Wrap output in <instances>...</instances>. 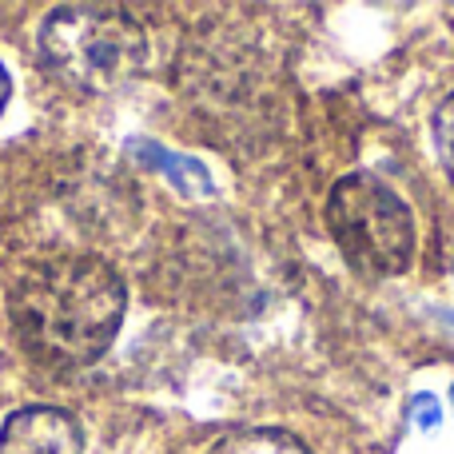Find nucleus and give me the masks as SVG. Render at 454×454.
<instances>
[{
	"instance_id": "f257e3e1",
	"label": "nucleus",
	"mask_w": 454,
	"mask_h": 454,
	"mask_svg": "<svg viewBox=\"0 0 454 454\" xmlns=\"http://www.w3.org/2000/svg\"><path fill=\"white\" fill-rule=\"evenodd\" d=\"M124 283L96 255H60L24 271L12 319L24 343L56 363H92L124 323Z\"/></svg>"
},
{
	"instance_id": "f03ea898",
	"label": "nucleus",
	"mask_w": 454,
	"mask_h": 454,
	"mask_svg": "<svg viewBox=\"0 0 454 454\" xmlns=\"http://www.w3.org/2000/svg\"><path fill=\"white\" fill-rule=\"evenodd\" d=\"M44 64L80 92H112L148 60V36L120 8L64 4L40 28Z\"/></svg>"
},
{
	"instance_id": "7ed1b4c3",
	"label": "nucleus",
	"mask_w": 454,
	"mask_h": 454,
	"mask_svg": "<svg viewBox=\"0 0 454 454\" xmlns=\"http://www.w3.org/2000/svg\"><path fill=\"white\" fill-rule=\"evenodd\" d=\"M327 227L347 263L371 279L407 271L415 255V220L407 204L375 176L355 172L331 188Z\"/></svg>"
},
{
	"instance_id": "20e7f679",
	"label": "nucleus",
	"mask_w": 454,
	"mask_h": 454,
	"mask_svg": "<svg viewBox=\"0 0 454 454\" xmlns=\"http://www.w3.org/2000/svg\"><path fill=\"white\" fill-rule=\"evenodd\" d=\"M0 454H84V434L64 411L28 407L0 427Z\"/></svg>"
},
{
	"instance_id": "39448f33",
	"label": "nucleus",
	"mask_w": 454,
	"mask_h": 454,
	"mask_svg": "<svg viewBox=\"0 0 454 454\" xmlns=\"http://www.w3.org/2000/svg\"><path fill=\"white\" fill-rule=\"evenodd\" d=\"M132 156L140 160L144 168L160 172L176 192H184V196H212L215 192L212 172H207L200 160H192V156L168 152V148H160V144H152V140H132Z\"/></svg>"
},
{
	"instance_id": "423d86ee",
	"label": "nucleus",
	"mask_w": 454,
	"mask_h": 454,
	"mask_svg": "<svg viewBox=\"0 0 454 454\" xmlns=\"http://www.w3.org/2000/svg\"><path fill=\"white\" fill-rule=\"evenodd\" d=\"M207 454H311V450L283 431H235L215 442Z\"/></svg>"
},
{
	"instance_id": "0eeeda50",
	"label": "nucleus",
	"mask_w": 454,
	"mask_h": 454,
	"mask_svg": "<svg viewBox=\"0 0 454 454\" xmlns=\"http://www.w3.org/2000/svg\"><path fill=\"white\" fill-rule=\"evenodd\" d=\"M434 148H439L442 168H447V176L454 180V92L434 112Z\"/></svg>"
},
{
	"instance_id": "6e6552de",
	"label": "nucleus",
	"mask_w": 454,
	"mask_h": 454,
	"mask_svg": "<svg viewBox=\"0 0 454 454\" xmlns=\"http://www.w3.org/2000/svg\"><path fill=\"white\" fill-rule=\"evenodd\" d=\"M411 419H415L419 431H439L442 411H439V403H434V395H419L415 407H411Z\"/></svg>"
},
{
	"instance_id": "1a4fd4ad",
	"label": "nucleus",
	"mask_w": 454,
	"mask_h": 454,
	"mask_svg": "<svg viewBox=\"0 0 454 454\" xmlns=\"http://www.w3.org/2000/svg\"><path fill=\"white\" fill-rule=\"evenodd\" d=\"M4 104H8V72L0 64V112H4Z\"/></svg>"
},
{
	"instance_id": "9d476101",
	"label": "nucleus",
	"mask_w": 454,
	"mask_h": 454,
	"mask_svg": "<svg viewBox=\"0 0 454 454\" xmlns=\"http://www.w3.org/2000/svg\"><path fill=\"white\" fill-rule=\"evenodd\" d=\"M450 399H454V391H450Z\"/></svg>"
}]
</instances>
